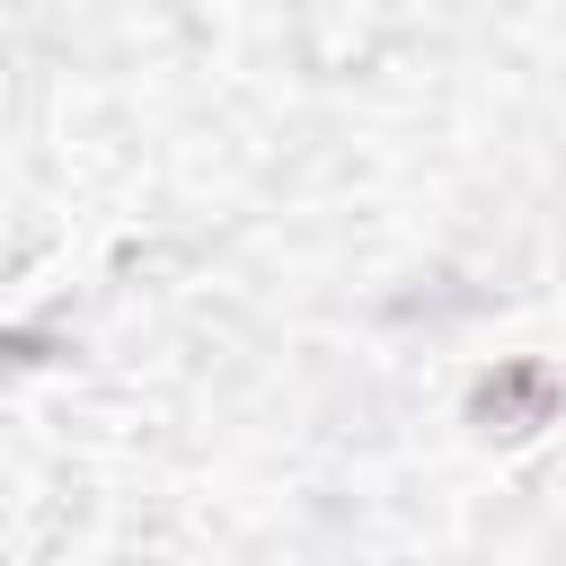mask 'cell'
I'll return each mask as SVG.
<instances>
[{
  "mask_svg": "<svg viewBox=\"0 0 566 566\" xmlns=\"http://www.w3.org/2000/svg\"><path fill=\"white\" fill-rule=\"evenodd\" d=\"M469 416H478L486 433H531V424L557 416V371H548V363H504L495 380H478Z\"/></svg>",
  "mask_w": 566,
  "mask_h": 566,
  "instance_id": "1",
  "label": "cell"
}]
</instances>
